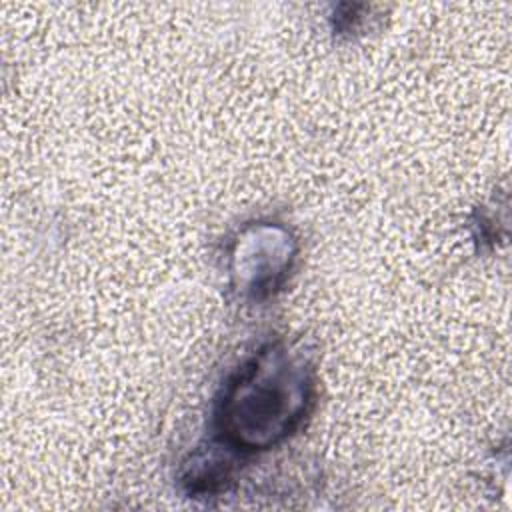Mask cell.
<instances>
[{"label": "cell", "mask_w": 512, "mask_h": 512, "mask_svg": "<svg viewBox=\"0 0 512 512\" xmlns=\"http://www.w3.org/2000/svg\"><path fill=\"white\" fill-rule=\"evenodd\" d=\"M310 378L302 360L268 348L230 382L218 422L238 450L268 448L300 422L310 400Z\"/></svg>", "instance_id": "obj_1"}]
</instances>
